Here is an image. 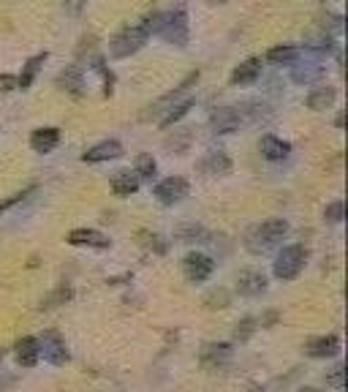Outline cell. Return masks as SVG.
I'll return each instance as SVG.
<instances>
[{"label":"cell","mask_w":348,"mask_h":392,"mask_svg":"<svg viewBox=\"0 0 348 392\" xmlns=\"http://www.w3.org/2000/svg\"><path fill=\"white\" fill-rule=\"evenodd\" d=\"M161 22H164V14L155 11V14L145 17L139 24H128V27H123V30L109 41V55H112L115 60H123V57L136 55L139 49L147 44L150 36H158Z\"/></svg>","instance_id":"cell-1"},{"label":"cell","mask_w":348,"mask_h":392,"mask_svg":"<svg viewBox=\"0 0 348 392\" xmlns=\"http://www.w3.org/2000/svg\"><path fill=\"white\" fill-rule=\"evenodd\" d=\"M289 234V220L283 218H270V220H261L256 226H250L245 232V248H248L253 256H264L275 251L277 245L286 240Z\"/></svg>","instance_id":"cell-2"},{"label":"cell","mask_w":348,"mask_h":392,"mask_svg":"<svg viewBox=\"0 0 348 392\" xmlns=\"http://www.w3.org/2000/svg\"><path fill=\"white\" fill-rule=\"evenodd\" d=\"M307 265V248L305 245H286L273 262V275L277 281H294Z\"/></svg>","instance_id":"cell-3"},{"label":"cell","mask_w":348,"mask_h":392,"mask_svg":"<svg viewBox=\"0 0 348 392\" xmlns=\"http://www.w3.org/2000/svg\"><path fill=\"white\" fill-rule=\"evenodd\" d=\"M158 36L164 41H169L174 47H185L188 44V36H191V24H188V11L185 6H177L172 14H164V22Z\"/></svg>","instance_id":"cell-4"},{"label":"cell","mask_w":348,"mask_h":392,"mask_svg":"<svg viewBox=\"0 0 348 392\" xmlns=\"http://www.w3.org/2000/svg\"><path fill=\"white\" fill-rule=\"evenodd\" d=\"M196 82H199V71L188 74V76H185V79H182V82H180V85H177L174 90H169L166 96H161L158 101H155V104H150L147 112H145L142 118H145V120H161V118H164V115H166V112L172 109L174 104H180L182 98L188 96L191 85H196Z\"/></svg>","instance_id":"cell-5"},{"label":"cell","mask_w":348,"mask_h":392,"mask_svg":"<svg viewBox=\"0 0 348 392\" xmlns=\"http://www.w3.org/2000/svg\"><path fill=\"white\" fill-rule=\"evenodd\" d=\"M38 351L44 357V363H50L55 368H63L71 363V351L66 346V338L55 330H47L41 338H38Z\"/></svg>","instance_id":"cell-6"},{"label":"cell","mask_w":348,"mask_h":392,"mask_svg":"<svg viewBox=\"0 0 348 392\" xmlns=\"http://www.w3.org/2000/svg\"><path fill=\"white\" fill-rule=\"evenodd\" d=\"M212 272H215L212 256H207V253H201V251H191V253L182 259V275H185L191 284H204V281H210Z\"/></svg>","instance_id":"cell-7"},{"label":"cell","mask_w":348,"mask_h":392,"mask_svg":"<svg viewBox=\"0 0 348 392\" xmlns=\"http://www.w3.org/2000/svg\"><path fill=\"white\" fill-rule=\"evenodd\" d=\"M152 194H155V199H158L164 207H174V204H180L185 196L191 194V183H188L185 177H166V180H161V183L152 188Z\"/></svg>","instance_id":"cell-8"},{"label":"cell","mask_w":348,"mask_h":392,"mask_svg":"<svg viewBox=\"0 0 348 392\" xmlns=\"http://www.w3.org/2000/svg\"><path fill=\"white\" fill-rule=\"evenodd\" d=\"M234 360V346L231 343H204L199 351V363L207 370H221Z\"/></svg>","instance_id":"cell-9"},{"label":"cell","mask_w":348,"mask_h":392,"mask_svg":"<svg viewBox=\"0 0 348 392\" xmlns=\"http://www.w3.org/2000/svg\"><path fill=\"white\" fill-rule=\"evenodd\" d=\"M207 122H210V131L218 134V136L234 134L242 125V112L237 106H218V109H212V115H210Z\"/></svg>","instance_id":"cell-10"},{"label":"cell","mask_w":348,"mask_h":392,"mask_svg":"<svg viewBox=\"0 0 348 392\" xmlns=\"http://www.w3.org/2000/svg\"><path fill=\"white\" fill-rule=\"evenodd\" d=\"M66 243L74 245V248H90V251H109L112 248V240L99 229H71Z\"/></svg>","instance_id":"cell-11"},{"label":"cell","mask_w":348,"mask_h":392,"mask_svg":"<svg viewBox=\"0 0 348 392\" xmlns=\"http://www.w3.org/2000/svg\"><path fill=\"white\" fill-rule=\"evenodd\" d=\"M305 354L310 360H332L340 354V335L329 332V335H319V338H310L305 343Z\"/></svg>","instance_id":"cell-12"},{"label":"cell","mask_w":348,"mask_h":392,"mask_svg":"<svg viewBox=\"0 0 348 392\" xmlns=\"http://www.w3.org/2000/svg\"><path fill=\"white\" fill-rule=\"evenodd\" d=\"M267 286H270V281L261 270H242L237 275V292L242 297H261L267 292Z\"/></svg>","instance_id":"cell-13"},{"label":"cell","mask_w":348,"mask_h":392,"mask_svg":"<svg viewBox=\"0 0 348 392\" xmlns=\"http://www.w3.org/2000/svg\"><path fill=\"white\" fill-rule=\"evenodd\" d=\"M123 155V145L117 139H103L99 145H93L90 150L82 153V161L85 164H106V161H115Z\"/></svg>","instance_id":"cell-14"},{"label":"cell","mask_w":348,"mask_h":392,"mask_svg":"<svg viewBox=\"0 0 348 392\" xmlns=\"http://www.w3.org/2000/svg\"><path fill=\"white\" fill-rule=\"evenodd\" d=\"M14 357H17V365L30 370V368L38 365V360H41V351H38V338H33V335H25V338H20V341L14 343Z\"/></svg>","instance_id":"cell-15"},{"label":"cell","mask_w":348,"mask_h":392,"mask_svg":"<svg viewBox=\"0 0 348 392\" xmlns=\"http://www.w3.org/2000/svg\"><path fill=\"white\" fill-rule=\"evenodd\" d=\"M55 82H57V88L66 90L68 96H74V98L85 96V71H82L79 66H66L63 71L57 74Z\"/></svg>","instance_id":"cell-16"},{"label":"cell","mask_w":348,"mask_h":392,"mask_svg":"<svg viewBox=\"0 0 348 392\" xmlns=\"http://www.w3.org/2000/svg\"><path fill=\"white\" fill-rule=\"evenodd\" d=\"M109 186H112V191L115 196H120V199H128V196H133L139 188H142V180L133 174L131 169H120L112 174V180H109Z\"/></svg>","instance_id":"cell-17"},{"label":"cell","mask_w":348,"mask_h":392,"mask_svg":"<svg viewBox=\"0 0 348 392\" xmlns=\"http://www.w3.org/2000/svg\"><path fill=\"white\" fill-rule=\"evenodd\" d=\"M199 169L210 177H224L231 172V158L226 155L224 150H210L204 158L199 161Z\"/></svg>","instance_id":"cell-18"},{"label":"cell","mask_w":348,"mask_h":392,"mask_svg":"<svg viewBox=\"0 0 348 392\" xmlns=\"http://www.w3.org/2000/svg\"><path fill=\"white\" fill-rule=\"evenodd\" d=\"M60 145V128H36L33 134H30V147H33V153H41V155H47L52 153L55 147Z\"/></svg>","instance_id":"cell-19"},{"label":"cell","mask_w":348,"mask_h":392,"mask_svg":"<svg viewBox=\"0 0 348 392\" xmlns=\"http://www.w3.org/2000/svg\"><path fill=\"white\" fill-rule=\"evenodd\" d=\"M324 76V66L319 60H305L291 66V82L294 85H313Z\"/></svg>","instance_id":"cell-20"},{"label":"cell","mask_w":348,"mask_h":392,"mask_svg":"<svg viewBox=\"0 0 348 392\" xmlns=\"http://www.w3.org/2000/svg\"><path fill=\"white\" fill-rule=\"evenodd\" d=\"M50 60V52H38V55H33V57H27L25 66H22V74L17 76V88L20 90H30V85L36 82V76L41 71V66Z\"/></svg>","instance_id":"cell-21"},{"label":"cell","mask_w":348,"mask_h":392,"mask_svg":"<svg viewBox=\"0 0 348 392\" xmlns=\"http://www.w3.org/2000/svg\"><path fill=\"white\" fill-rule=\"evenodd\" d=\"M261 155L267 158V161H283V158H289V153H291V145L286 142V139H280V136H275V134H267V136H261Z\"/></svg>","instance_id":"cell-22"},{"label":"cell","mask_w":348,"mask_h":392,"mask_svg":"<svg viewBox=\"0 0 348 392\" xmlns=\"http://www.w3.org/2000/svg\"><path fill=\"white\" fill-rule=\"evenodd\" d=\"M261 74V57H248L245 63H240L234 71H231V85H253Z\"/></svg>","instance_id":"cell-23"},{"label":"cell","mask_w":348,"mask_h":392,"mask_svg":"<svg viewBox=\"0 0 348 392\" xmlns=\"http://www.w3.org/2000/svg\"><path fill=\"white\" fill-rule=\"evenodd\" d=\"M335 98H338V90L332 88V85H321V88H313L307 98H305V104H307V109H313V112H324V109H329L332 104H335Z\"/></svg>","instance_id":"cell-24"},{"label":"cell","mask_w":348,"mask_h":392,"mask_svg":"<svg viewBox=\"0 0 348 392\" xmlns=\"http://www.w3.org/2000/svg\"><path fill=\"white\" fill-rule=\"evenodd\" d=\"M267 60L275 63V66H294L302 60V47H294V44H280V47H273L267 52Z\"/></svg>","instance_id":"cell-25"},{"label":"cell","mask_w":348,"mask_h":392,"mask_svg":"<svg viewBox=\"0 0 348 392\" xmlns=\"http://www.w3.org/2000/svg\"><path fill=\"white\" fill-rule=\"evenodd\" d=\"M174 240L177 243H207L210 240V232L204 229V226H199V223H180L177 229H174Z\"/></svg>","instance_id":"cell-26"},{"label":"cell","mask_w":348,"mask_h":392,"mask_svg":"<svg viewBox=\"0 0 348 392\" xmlns=\"http://www.w3.org/2000/svg\"><path fill=\"white\" fill-rule=\"evenodd\" d=\"M194 104H196V101H194V96H185L182 101H180V104H174L172 109H169V112H166V115L158 120V125H161V128H172L174 122H180L182 118H185V115H188V112H191V109H194Z\"/></svg>","instance_id":"cell-27"},{"label":"cell","mask_w":348,"mask_h":392,"mask_svg":"<svg viewBox=\"0 0 348 392\" xmlns=\"http://www.w3.org/2000/svg\"><path fill=\"white\" fill-rule=\"evenodd\" d=\"M71 297H74V289L63 284V286L52 289V292L47 294L44 300H41V305H38V308H41V311H52V308H57V305H66V302H68Z\"/></svg>","instance_id":"cell-28"},{"label":"cell","mask_w":348,"mask_h":392,"mask_svg":"<svg viewBox=\"0 0 348 392\" xmlns=\"http://www.w3.org/2000/svg\"><path fill=\"white\" fill-rule=\"evenodd\" d=\"M191 139H194V134H191V128H180V131H174L172 136H166V150H172L177 155H182V153H188V147H191Z\"/></svg>","instance_id":"cell-29"},{"label":"cell","mask_w":348,"mask_h":392,"mask_svg":"<svg viewBox=\"0 0 348 392\" xmlns=\"http://www.w3.org/2000/svg\"><path fill=\"white\" fill-rule=\"evenodd\" d=\"M133 174L139 177V180H152L155 174H158V161L150 155V153H139L136 155V169Z\"/></svg>","instance_id":"cell-30"},{"label":"cell","mask_w":348,"mask_h":392,"mask_svg":"<svg viewBox=\"0 0 348 392\" xmlns=\"http://www.w3.org/2000/svg\"><path fill=\"white\" fill-rule=\"evenodd\" d=\"M256 330H259V318L253 316H242L237 324H234V341L240 343H248L253 335H256Z\"/></svg>","instance_id":"cell-31"},{"label":"cell","mask_w":348,"mask_h":392,"mask_svg":"<svg viewBox=\"0 0 348 392\" xmlns=\"http://www.w3.org/2000/svg\"><path fill=\"white\" fill-rule=\"evenodd\" d=\"M229 302H231V297L226 289H212L210 294H204V305L210 311H224V308H229Z\"/></svg>","instance_id":"cell-32"},{"label":"cell","mask_w":348,"mask_h":392,"mask_svg":"<svg viewBox=\"0 0 348 392\" xmlns=\"http://www.w3.org/2000/svg\"><path fill=\"white\" fill-rule=\"evenodd\" d=\"M139 237H145V245L152 248L155 253H161V256L169 251V240H166V237H161V234H155V232H139Z\"/></svg>","instance_id":"cell-33"},{"label":"cell","mask_w":348,"mask_h":392,"mask_svg":"<svg viewBox=\"0 0 348 392\" xmlns=\"http://www.w3.org/2000/svg\"><path fill=\"white\" fill-rule=\"evenodd\" d=\"M343 216H346V204H343L340 199L324 207V220H326V223H340V220H343Z\"/></svg>","instance_id":"cell-34"},{"label":"cell","mask_w":348,"mask_h":392,"mask_svg":"<svg viewBox=\"0 0 348 392\" xmlns=\"http://www.w3.org/2000/svg\"><path fill=\"white\" fill-rule=\"evenodd\" d=\"M326 384L335 387V390H343L346 387V365L343 363H338V365L332 368V373L326 376Z\"/></svg>","instance_id":"cell-35"},{"label":"cell","mask_w":348,"mask_h":392,"mask_svg":"<svg viewBox=\"0 0 348 392\" xmlns=\"http://www.w3.org/2000/svg\"><path fill=\"white\" fill-rule=\"evenodd\" d=\"M33 191H36V186H27L25 191H20V194H14V196H8V199H3V202H0V216H3L6 210H11V207H17L20 202H25V199H27V196H30V194H33Z\"/></svg>","instance_id":"cell-36"},{"label":"cell","mask_w":348,"mask_h":392,"mask_svg":"<svg viewBox=\"0 0 348 392\" xmlns=\"http://www.w3.org/2000/svg\"><path fill=\"white\" fill-rule=\"evenodd\" d=\"M85 3H87V0H63V11H66L68 17H79V14L85 11Z\"/></svg>","instance_id":"cell-37"},{"label":"cell","mask_w":348,"mask_h":392,"mask_svg":"<svg viewBox=\"0 0 348 392\" xmlns=\"http://www.w3.org/2000/svg\"><path fill=\"white\" fill-rule=\"evenodd\" d=\"M14 88H17V76L0 74V90H14Z\"/></svg>","instance_id":"cell-38"},{"label":"cell","mask_w":348,"mask_h":392,"mask_svg":"<svg viewBox=\"0 0 348 392\" xmlns=\"http://www.w3.org/2000/svg\"><path fill=\"white\" fill-rule=\"evenodd\" d=\"M207 3H212V6H221V3H229V0H207Z\"/></svg>","instance_id":"cell-39"},{"label":"cell","mask_w":348,"mask_h":392,"mask_svg":"<svg viewBox=\"0 0 348 392\" xmlns=\"http://www.w3.org/2000/svg\"><path fill=\"white\" fill-rule=\"evenodd\" d=\"M299 392H319V390H316V387H302Z\"/></svg>","instance_id":"cell-40"},{"label":"cell","mask_w":348,"mask_h":392,"mask_svg":"<svg viewBox=\"0 0 348 392\" xmlns=\"http://www.w3.org/2000/svg\"><path fill=\"white\" fill-rule=\"evenodd\" d=\"M3 360H6V349L0 346V363H3Z\"/></svg>","instance_id":"cell-41"}]
</instances>
